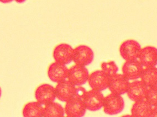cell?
<instances>
[{
	"mask_svg": "<svg viewBox=\"0 0 157 117\" xmlns=\"http://www.w3.org/2000/svg\"><path fill=\"white\" fill-rule=\"evenodd\" d=\"M86 90L82 87L76 88L75 95L67 102L65 113L67 117H81L84 115L86 108L84 102V96Z\"/></svg>",
	"mask_w": 157,
	"mask_h": 117,
	"instance_id": "6da1fadb",
	"label": "cell"
},
{
	"mask_svg": "<svg viewBox=\"0 0 157 117\" xmlns=\"http://www.w3.org/2000/svg\"><path fill=\"white\" fill-rule=\"evenodd\" d=\"M124 102L121 95L111 93L104 98V111L109 115H116L124 110Z\"/></svg>",
	"mask_w": 157,
	"mask_h": 117,
	"instance_id": "7a4b0ae2",
	"label": "cell"
},
{
	"mask_svg": "<svg viewBox=\"0 0 157 117\" xmlns=\"http://www.w3.org/2000/svg\"><path fill=\"white\" fill-rule=\"evenodd\" d=\"M141 49L138 42L133 39L125 40L120 47V53L122 58L126 61L137 60Z\"/></svg>",
	"mask_w": 157,
	"mask_h": 117,
	"instance_id": "3957f363",
	"label": "cell"
},
{
	"mask_svg": "<svg viewBox=\"0 0 157 117\" xmlns=\"http://www.w3.org/2000/svg\"><path fill=\"white\" fill-rule=\"evenodd\" d=\"M104 98L101 91L92 89L89 91H86L83 100L86 109L90 111H96L103 107Z\"/></svg>",
	"mask_w": 157,
	"mask_h": 117,
	"instance_id": "277c9868",
	"label": "cell"
},
{
	"mask_svg": "<svg viewBox=\"0 0 157 117\" xmlns=\"http://www.w3.org/2000/svg\"><path fill=\"white\" fill-rule=\"evenodd\" d=\"M94 54L86 45H79L74 49L73 61L75 64L87 66L93 62Z\"/></svg>",
	"mask_w": 157,
	"mask_h": 117,
	"instance_id": "5b68a950",
	"label": "cell"
},
{
	"mask_svg": "<svg viewBox=\"0 0 157 117\" xmlns=\"http://www.w3.org/2000/svg\"><path fill=\"white\" fill-rule=\"evenodd\" d=\"M89 76V71L85 66L75 64L69 69L67 79L75 86H81L87 82Z\"/></svg>",
	"mask_w": 157,
	"mask_h": 117,
	"instance_id": "8992f818",
	"label": "cell"
},
{
	"mask_svg": "<svg viewBox=\"0 0 157 117\" xmlns=\"http://www.w3.org/2000/svg\"><path fill=\"white\" fill-rule=\"evenodd\" d=\"M130 82L129 80L122 74H116L109 77V89L112 93L124 95L126 93Z\"/></svg>",
	"mask_w": 157,
	"mask_h": 117,
	"instance_id": "52a82bcc",
	"label": "cell"
},
{
	"mask_svg": "<svg viewBox=\"0 0 157 117\" xmlns=\"http://www.w3.org/2000/svg\"><path fill=\"white\" fill-rule=\"evenodd\" d=\"M35 97L37 102L44 106L55 100L56 98V89L49 84L41 85L36 90Z\"/></svg>",
	"mask_w": 157,
	"mask_h": 117,
	"instance_id": "ba28073f",
	"label": "cell"
},
{
	"mask_svg": "<svg viewBox=\"0 0 157 117\" xmlns=\"http://www.w3.org/2000/svg\"><path fill=\"white\" fill-rule=\"evenodd\" d=\"M74 49L70 45L60 44L54 48L53 58L56 62L63 64H69L73 61Z\"/></svg>",
	"mask_w": 157,
	"mask_h": 117,
	"instance_id": "9c48e42d",
	"label": "cell"
},
{
	"mask_svg": "<svg viewBox=\"0 0 157 117\" xmlns=\"http://www.w3.org/2000/svg\"><path fill=\"white\" fill-rule=\"evenodd\" d=\"M148 87L142 81L136 80L129 83L127 94L131 100L134 102L145 100Z\"/></svg>",
	"mask_w": 157,
	"mask_h": 117,
	"instance_id": "30bf717a",
	"label": "cell"
},
{
	"mask_svg": "<svg viewBox=\"0 0 157 117\" xmlns=\"http://www.w3.org/2000/svg\"><path fill=\"white\" fill-rule=\"evenodd\" d=\"M109 80V76L102 70H98L90 74L87 81L92 89L102 91L108 88Z\"/></svg>",
	"mask_w": 157,
	"mask_h": 117,
	"instance_id": "8fae6325",
	"label": "cell"
},
{
	"mask_svg": "<svg viewBox=\"0 0 157 117\" xmlns=\"http://www.w3.org/2000/svg\"><path fill=\"white\" fill-rule=\"evenodd\" d=\"M143 70V65L137 59L126 61L122 68L123 75L129 80H136L140 78Z\"/></svg>",
	"mask_w": 157,
	"mask_h": 117,
	"instance_id": "7c38bea8",
	"label": "cell"
},
{
	"mask_svg": "<svg viewBox=\"0 0 157 117\" xmlns=\"http://www.w3.org/2000/svg\"><path fill=\"white\" fill-rule=\"evenodd\" d=\"M138 59L144 67H155L157 65V48L147 46L140 49Z\"/></svg>",
	"mask_w": 157,
	"mask_h": 117,
	"instance_id": "4fadbf2b",
	"label": "cell"
},
{
	"mask_svg": "<svg viewBox=\"0 0 157 117\" xmlns=\"http://www.w3.org/2000/svg\"><path fill=\"white\" fill-rule=\"evenodd\" d=\"M55 89L56 98L60 101L67 102L75 95L76 88L70 81L65 80L58 83Z\"/></svg>",
	"mask_w": 157,
	"mask_h": 117,
	"instance_id": "5bb4252c",
	"label": "cell"
},
{
	"mask_svg": "<svg viewBox=\"0 0 157 117\" xmlns=\"http://www.w3.org/2000/svg\"><path fill=\"white\" fill-rule=\"evenodd\" d=\"M69 69L65 65L57 62L52 63L49 66L48 76L51 81L59 83L67 78Z\"/></svg>",
	"mask_w": 157,
	"mask_h": 117,
	"instance_id": "9a60e30c",
	"label": "cell"
},
{
	"mask_svg": "<svg viewBox=\"0 0 157 117\" xmlns=\"http://www.w3.org/2000/svg\"><path fill=\"white\" fill-rule=\"evenodd\" d=\"M153 106L145 100L135 102L131 109L132 116L135 117H151Z\"/></svg>",
	"mask_w": 157,
	"mask_h": 117,
	"instance_id": "2e32d148",
	"label": "cell"
},
{
	"mask_svg": "<svg viewBox=\"0 0 157 117\" xmlns=\"http://www.w3.org/2000/svg\"><path fill=\"white\" fill-rule=\"evenodd\" d=\"M44 106L38 102L26 104L23 109V115L25 117H44Z\"/></svg>",
	"mask_w": 157,
	"mask_h": 117,
	"instance_id": "e0dca14e",
	"label": "cell"
},
{
	"mask_svg": "<svg viewBox=\"0 0 157 117\" xmlns=\"http://www.w3.org/2000/svg\"><path fill=\"white\" fill-rule=\"evenodd\" d=\"M140 78V80L148 87L156 86H157V67H145Z\"/></svg>",
	"mask_w": 157,
	"mask_h": 117,
	"instance_id": "ac0fdd59",
	"label": "cell"
},
{
	"mask_svg": "<svg viewBox=\"0 0 157 117\" xmlns=\"http://www.w3.org/2000/svg\"><path fill=\"white\" fill-rule=\"evenodd\" d=\"M65 109L60 104L56 102H51L44 105V117H64Z\"/></svg>",
	"mask_w": 157,
	"mask_h": 117,
	"instance_id": "d6986e66",
	"label": "cell"
},
{
	"mask_svg": "<svg viewBox=\"0 0 157 117\" xmlns=\"http://www.w3.org/2000/svg\"><path fill=\"white\" fill-rule=\"evenodd\" d=\"M101 69L102 71L109 77L117 74L118 70L117 65L113 61L107 62H102L101 64Z\"/></svg>",
	"mask_w": 157,
	"mask_h": 117,
	"instance_id": "ffe728a7",
	"label": "cell"
},
{
	"mask_svg": "<svg viewBox=\"0 0 157 117\" xmlns=\"http://www.w3.org/2000/svg\"><path fill=\"white\" fill-rule=\"evenodd\" d=\"M146 100L153 107L157 106V86L148 87Z\"/></svg>",
	"mask_w": 157,
	"mask_h": 117,
	"instance_id": "44dd1931",
	"label": "cell"
},
{
	"mask_svg": "<svg viewBox=\"0 0 157 117\" xmlns=\"http://www.w3.org/2000/svg\"><path fill=\"white\" fill-rule=\"evenodd\" d=\"M151 117H157V106L153 107Z\"/></svg>",
	"mask_w": 157,
	"mask_h": 117,
	"instance_id": "7402d4cb",
	"label": "cell"
},
{
	"mask_svg": "<svg viewBox=\"0 0 157 117\" xmlns=\"http://www.w3.org/2000/svg\"><path fill=\"white\" fill-rule=\"evenodd\" d=\"M13 0H0V2L3 3H8L11 2Z\"/></svg>",
	"mask_w": 157,
	"mask_h": 117,
	"instance_id": "603a6c76",
	"label": "cell"
},
{
	"mask_svg": "<svg viewBox=\"0 0 157 117\" xmlns=\"http://www.w3.org/2000/svg\"><path fill=\"white\" fill-rule=\"evenodd\" d=\"M16 2L18 3H22L24 2L25 0H14Z\"/></svg>",
	"mask_w": 157,
	"mask_h": 117,
	"instance_id": "cb8c5ba5",
	"label": "cell"
},
{
	"mask_svg": "<svg viewBox=\"0 0 157 117\" xmlns=\"http://www.w3.org/2000/svg\"><path fill=\"white\" fill-rule=\"evenodd\" d=\"M1 89L0 87V97H1Z\"/></svg>",
	"mask_w": 157,
	"mask_h": 117,
	"instance_id": "d4e9b609",
	"label": "cell"
}]
</instances>
